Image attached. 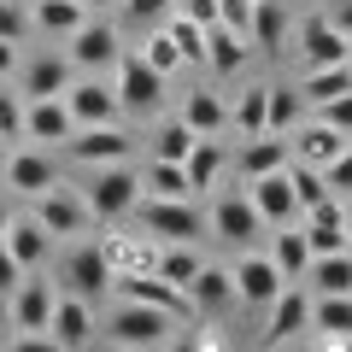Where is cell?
<instances>
[{
  "mask_svg": "<svg viewBox=\"0 0 352 352\" xmlns=\"http://www.w3.org/2000/svg\"><path fill=\"white\" fill-rule=\"evenodd\" d=\"M176 323H182V317L159 311V305H141V300H118V311L106 317L100 329H106V340H112V346L135 352V346H164Z\"/></svg>",
  "mask_w": 352,
  "mask_h": 352,
  "instance_id": "6da1fadb",
  "label": "cell"
},
{
  "mask_svg": "<svg viewBox=\"0 0 352 352\" xmlns=\"http://www.w3.org/2000/svg\"><path fill=\"white\" fill-rule=\"evenodd\" d=\"M88 200V212L94 217H129L135 212V200H141V170H129V159H118V164H94V188L82 194Z\"/></svg>",
  "mask_w": 352,
  "mask_h": 352,
  "instance_id": "7a4b0ae2",
  "label": "cell"
},
{
  "mask_svg": "<svg viewBox=\"0 0 352 352\" xmlns=\"http://www.w3.org/2000/svg\"><path fill=\"white\" fill-rule=\"evenodd\" d=\"M112 71H118V88H112V94H118V112H135V118H141V112H159V100H164V76L153 71L141 53H118Z\"/></svg>",
  "mask_w": 352,
  "mask_h": 352,
  "instance_id": "3957f363",
  "label": "cell"
},
{
  "mask_svg": "<svg viewBox=\"0 0 352 352\" xmlns=\"http://www.w3.org/2000/svg\"><path fill=\"white\" fill-rule=\"evenodd\" d=\"M135 217L153 241H194L206 229V217L194 212L188 200H159V194H141L135 200Z\"/></svg>",
  "mask_w": 352,
  "mask_h": 352,
  "instance_id": "277c9868",
  "label": "cell"
},
{
  "mask_svg": "<svg viewBox=\"0 0 352 352\" xmlns=\"http://www.w3.org/2000/svg\"><path fill=\"white\" fill-rule=\"evenodd\" d=\"M129 153H135V135L118 129V118L112 124H82L65 141V159H76V164H118V159H129Z\"/></svg>",
  "mask_w": 352,
  "mask_h": 352,
  "instance_id": "5b68a950",
  "label": "cell"
},
{
  "mask_svg": "<svg viewBox=\"0 0 352 352\" xmlns=\"http://www.w3.org/2000/svg\"><path fill=\"white\" fill-rule=\"evenodd\" d=\"M30 217H36V223L47 229L53 241H59V235H88V223H94V212H88V200H82V194H71L65 182H53V188H41V194H36V212H30Z\"/></svg>",
  "mask_w": 352,
  "mask_h": 352,
  "instance_id": "8992f818",
  "label": "cell"
},
{
  "mask_svg": "<svg viewBox=\"0 0 352 352\" xmlns=\"http://www.w3.org/2000/svg\"><path fill=\"white\" fill-rule=\"evenodd\" d=\"M59 282H65V294L100 300V294L112 288V264H106L100 241H76V247L65 252V264H59Z\"/></svg>",
  "mask_w": 352,
  "mask_h": 352,
  "instance_id": "52a82bcc",
  "label": "cell"
},
{
  "mask_svg": "<svg viewBox=\"0 0 352 352\" xmlns=\"http://www.w3.org/2000/svg\"><path fill=\"white\" fill-rule=\"evenodd\" d=\"M94 300H82V294H59L53 300V317H47V340L53 346H65V352H82V346H94Z\"/></svg>",
  "mask_w": 352,
  "mask_h": 352,
  "instance_id": "ba28073f",
  "label": "cell"
},
{
  "mask_svg": "<svg viewBox=\"0 0 352 352\" xmlns=\"http://www.w3.org/2000/svg\"><path fill=\"white\" fill-rule=\"evenodd\" d=\"M65 41H71V53H65V59H71L76 71H88V76L112 71L118 53H124V47H118V30H112V24H88V18H82V24H76Z\"/></svg>",
  "mask_w": 352,
  "mask_h": 352,
  "instance_id": "9c48e42d",
  "label": "cell"
},
{
  "mask_svg": "<svg viewBox=\"0 0 352 352\" xmlns=\"http://www.w3.org/2000/svg\"><path fill=\"white\" fill-rule=\"evenodd\" d=\"M76 129L71 106H65V94H36V100L24 106V141H41V147H65Z\"/></svg>",
  "mask_w": 352,
  "mask_h": 352,
  "instance_id": "30bf717a",
  "label": "cell"
},
{
  "mask_svg": "<svg viewBox=\"0 0 352 352\" xmlns=\"http://www.w3.org/2000/svg\"><path fill=\"white\" fill-rule=\"evenodd\" d=\"M12 300V329H30V335H47V317H53V300H59V288H53L47 276H18V288L6 294Z\"/></svg>",
  "mask_w": 352,
  "mask_h": 352,
  "instance_id": "8fae6325",
  "label": "cell"
},
{
  "mask_svg": "<svg viewBox=\"0 0 352 352\" xmlns=\"http://www.w3.org/2000/svg\"><path fill=\"white\" fill-rule=\"evenodd\" d=\"M229 282H235V300L241 305H270L282 294V270L270 264V252H247V258L229 270Z\"/></svg>",
  "mask_w": 352,
  "mask_h": 352,
  "instance_id": "7c38bea8",
  "label": "cell"
},
{
  "mask_svg": "<svg viewBox=\"0 0 352 352\" xmlns=\"http://www.w3.org/2000/svg\"><path fill=\"white\" fill-rule=\"evenodd\" d=\"M264 311H270L264 340H270V346H282V340H294L300 329H311V294H305L300 282H282V294L264 305Z\"/></svg>",
  "mask_w": 352,
  "mask_h": 352,
  "instance_id": "4fadbf2b",
  "label": "cell"
},
{
  "mask_svg": "<svg viewBox=\"0 0 352 352\" xmlns=\"http://www.w3.org/2000/svg\"><path fill=\"white\" fill-rule=\"evenodd\" d=\"M352 53V36H340L335 24H329V12L305 18L300 24V65L305 71H317V65H340Z\"/></svg>",
  "mask_w": 352,
  "mask_h": 352,
  "instance_id": "5bb4252c",
  "label": "cell"
},
{
  "mask_svg": "<svg viewBox=\"0 0 352 352\" xmlns=\"http://www.w3.org/2000/svg\"><path fill=\"white\" fill-rule=\"evenodd\" d=\"M346 141H352V135H340V129L323 124V118H317V124H294V129H288V159H300V164H311V170H323V164L335 159Z\"/></svg>",
  "mask_w": 352,
  "mask_h": 352,
  "instance_id": "9a60e30c",
  "label": "cell"
},
{
  "mask_svg": "<svg viewBox=\"0 0 352 352\" xmlns=\"http://www.w3.org/2000/svg\"><path fill=\"white\" fill-rule=\"evenodd\" d=\"M247 200H252V212H258L264 223H288V217L300 212V200H294V182H288V164H282V170H264V176H252Z\"/></svg>",
  "mask_w": 352,
  "mask_h": 352,
  "instance_id": "2e32d148",
  "label": "cell"
},
{
  "mask_svg": "<svg viewBox=\"0 0 352 352\" xmlns=\"http://www.w3.org/2000/svg\"><path fill=\"white\" fill-rule=\"evenodd\" d=\"M206 223H212L223 241H235V247H247V241H258V235H264V217L252 212L247 194H223V200L212 206V217H206Z\"/></svg>",
  "mask_w": 352,
  "mask_h": 352,
  "instance_id": "e0dca14e",
  "label": "cell"
},
{
  "mask_svg": "<svg viewBox=\"0 0 352 352\" xmlns=\"http://www.w3.org/2000/svg\"><path fill=\"white\" fill-rule=\"evenodd\" d=\"M0 170H6V188H12V194H24V200H36L41 188H53V182H59V176H53V159H47L41 147L6 153V164H0Z\"/></svg>",
  "mask_w": 352,
  "mask_h": 352,
  "instance_id": "ac0fdd59",
  "label": "cell"
},
{
  "mask_svg": "<svg viewBox=\"0 0 352 352\" xmlns=\"http://www.w3.org/2000/svg\"><path fill=\"white\" fill-rule=\"evenodd\" d=\"M65 106H71L76 129H82V124H112V118H118V94L100 82V76H82V82H71V88H65Z\"/></svg>",
  "mask_w": 352,
  "mask_h": 352,
  "instance_id": "d6986e66",
  "label": "cell"
},
{
  "mask_svg": "<svg viewBox=\"0 0 352 352\" xmlns=\"http://www.w3.org/2000/svg\"><path fill=\"white\" fill-rule=\"evenodd\" d=\"M311 329H323L317 346H346L352 340V294H317L311 300Z\"/></svg>",
  "mask_w": 352,
  "mask_h": 352,
  "instance_id": "ffe728a7",
  "label": "cell"
},
{
  "mask_svg": "<svg viewBox=\"0 0 352 352\" xmlns=\"http://www.w3.org/2000/svg\"><path fill=\"white\" fill-rule=\"evenodd\" d=\"M0 241H6V252H12L24 270H41V264H47V247H53V235L36 223V217H12Z\"/></svg>",
  "mask_w": 352,
  "mask_h": 352,
  "instance_id": "44dd1931",
  "label": "cell"
},
{
  "mask_svg": "<svg viewBox=\"0 0 352 352\" xmlns=\"http://www.w3.org/2000/svg\"><path fill=\"white\" fill-rule=\"evenodd\" d=\"M188 305L194 311H229L235 305V282H229V270H217V264H200L194 270V282H188Z\"/></svg>",
  "mask_w": 352,
  "mask_h": 352,
  "instance_id": "7402d4cb",
  "label": "cell"
},
{
  "mask_svg": "<svg viewBox=\"0 0 352 352\" xmlns=\"http://www.w3.org/2000/svg\"><path fill=\"white\" fill-rule=\"evenodd\" d=\"M100 252L112 270H153L159 264V241L153 235H100Z\"/></svg>",
  "mask_w": 352,
  "mask_h": 352,
  "instance_id": "603a6c76",
  "label": "cell"
},
{
  "mask_svg": "<svg viewBox=\"0 0 352 352\" xmlns=\"http://www.w3.org/2000/svg\"><path fill=\"white\" fill-rule=\"evenodd\" d=\"M71 76H76L71 59H59V53H41V59L24 65V94H30V100H36V94H65V88H71Z\"/></svg>",
  "mask_w": 352,
  "mask_h": 352,
  "instance_id": "cb8c5ba5",
  "label": "cell"
},
{
  "mask_svg": "<svg viewBox=\"0 0 352 352\" xmlns=\"http://www.w3.org/2000/svg\"><path fill=\"white\" fill-rule=\"evenodd\" d=\"M305 282H311L317 294H352V252H317L311 264H305Z\"/></svg>",
  "mask_w": 352,
  "mask_h": 352,
  "instance_id": "d4e9b609",
  "label": "cell"
},
{
  "mask_svg": "<svg viewBox=\"0 0 352 352\" xmlns=\"http://www.w3.org/2000/svg\"><path fill=\"white\" fill-rule=\"evenodd\" d=\"M282 36H288V6L282 0H252V30L247 41L264 53H282Z\"/></svg>",
  "mask_w": 352,
  "mask_h": 352,
  "instance_id": "484cf974",
  "label": "cell"
},
{
  "mask_svg": "<svg viewBox=\"0 0 352 352\" xmlns=\"http://www.w3.org/2000/svg\"><path fill=\"white\" fill-rule=\"evenodd\" d=\"M206 65H212L217 76H235L241 65H247V36H235L229 24H212L206 30Z\"/></svg>",
  "mask_w": 352,
  "mask_h": 352,
  "instance_id": "4316f807",
  "label": "cell"
},
{
  "mask_svg": "<svg viewBox=\"0 0 352 352\" xmlns=\"http://www.w3.org/2000/svg\"><path fill=\"white\" fill-rule=\"evenodd\" d=\"M200 264H206V258L194 252V241H164V247H159V264H153V270H159L170 288L188 294V282H194V270H200Z\"/></svg>",
  "mask_w": 352,
  "mask_h": 352,
  "instance_id": "83f0119b",
  "label": "cell"
},
{
  "mask_svg": "<svg viewBox=\"0 0 352 352\" xmlns=\"http://www.w3.org/2000/svg\"><path fill=\"white\" fill-rule=\"evenodd\" d=\"M82 18H88L82 0H36V12H30V30H41V36H71Z\"/></svg>",
  "mask_w": 352,
  "mask_h": 352,
  "instance_id": "f1b7e54d",
  "label": "cell"
},
{
  "mask_svg": "<svg viewBox=\"0 0 352 352\" xmlns=\"http://www.w3.org/2000/svg\"><path fill=\"white\" fill-rule=\"evenodd\" d=\"M182 124L194 129V135H217V129L229 124L223 100H217L212 88H188V100H182Z\"/></svg>",
  "mask_w": 352,
  "mask_h": 352,
  "instance_id": "f546056e",
  "label": "cell"
},
{
  "mask_svg": "<svg viewBox=\"0 0 352 352\" xmlns=\"http://www.w3.org/2000/svg\"><path fill=\"white\" fill-rule=\"evenodd\" d=\"M352 88V65L340 59V65H317V71H305V82H300V100L305 106H323V100H335V94H346Z\"/></svg>",
  "mask_w": 352,
  "mask_h": 352,
  "instance_id": "4dcf8cb0",
  "label": "cell"
},
{
  "mask_svg": "<svg viewBox=\"0 0 352 352\" xmlns=\"http://www.w3.org/2000/svg\"><path fill=\"white\" fill-rule=\"evenodd\" d=\"M182 170H188V188L206 194V188L217 182V170H223V147H217L212 135H194V147H188V159H182Z\"/></svg>",
  "mask_w": 352,
  "mask_h": 352,
  "instance_id": "1f68e13d",
  "label": "cell"
},
{
  "mask_svg": "<svg viewBox=\"0 0 352 352\" xmlns=\"http://www.w3.org/2000/svg\"><path fill=\"white\" fill-rule=\"evenodd\" d=\"M270 264L282 270V282H305V264H311V247H305L300 229H282L276 241H270Z\"/></svg>",
  "mask_w": 352,
  "mask_h": 352,
  "instance_id": "d6a6232c",
  "label": "cell"
},
{
  "mask_svg": "<svg viewBox=\"0 0 352 352\" xmlns=\"http://www.w3.org/2000/svg\"><path fill=\"white\" fill-rule=\"evenodd\" d=\"M300 112H305V100L294 88H270V94H264V135H288V129L300 124Z\"/></svg>",
  "mask_w": 352,
  "mask_h": 352,
  "instance_id": "836d02e7",
  "label": "cell"
},
{
  "mask_svg": "<svg viewBox=\"0 0 352 352\" xmlns=\"http://www.w3.org/2000/svg\"><path fill=\"white\" fill-rule=\"evenodd\" d=\"M141 182H147V194H159V200H194L188 170H182V164H170V159H153Z\"/></svg>",
  "mask_w": 352,
  "mask_h": 352,
  "instance_id": "e575fe53",
  "label": "cell"
},
{
  "mask_svg": "<svg viewBox=\"0 0 352 352\" xmlns=\"http://www.w3.org/2000/svg\"><path fill=\"white\" fill-rule=\"evenodd\" d=\"M288 164V141H270V135H252V147L241 153V170L264 176V170H282Z\"/></svg>",
  "mask_w": 352,
  "mask_h": 352,
  "instance_id": "d590c367",
  "label": "cell"
},
{
  "mask_svg": "<svg viewBox=\"0 0 352 352\" xmlns=\"http://www.w3.org/2000/svg\"><path fill=\"white\" fill-rule=\"evenodd\" d=\"M164 36L176 41V53H182V65H206V30L194 24V18H182V12H176L170 24H164Z\"/></svg>",
  "mask_w": 352,
  "mask_h": 352,
  "instance_id": "8d00e7d4",
  "label": "cell"
},
{
  "mask_svg": "<svg viewBox=\"0 0 352 352\" xmlns=\"http://www.w3.org/2000/svg\"><path fill=\"white\" fill-rule=\"evenodd\" d=\"M264 94H270V82L241 88V100H235V129L241 135H264Z\"/></svg>",
  "mask_w": 352,
  "mask_h": 352,
  "instance_id": "74e56055",
  "label": "cell"
},
{
  "mask_svg": "<svg viewBox=\"0 0 352 352\" xmlns=\"http://www.w3.org/2000/svg\"><path fill=\"white\" fill-rule=\"evenodd\" d=\"M188 147H194V129L176 118V124H164L159 135H153V159H170V164H182L188 159Z\"/></svg>",
  "mask_w": 352,
  "mask_h": 352,
  "instance_id": "f35d334b",
  "label": "cell"
},
{
  "mask_svg": "<svg viewBox=\"0 0 352 352\" xmlns=\"http://www.w3.org/2000/svg\"><path fill=\"white\" fill-rule=\"evenodd\" d=\"M288 182H294V200H300V212H305V206H311V200H323V170H311V164H300V159H288Z\"/></svg>",
  "mask_w": 352,
  "mask_h": 352,
  "instance_id": "ab89813d",
  "label": "cell"
},
{
  "mask_svg": "<svg viewBox=\"0 0 352 352\" xmlns=\"http://www.w3.org/2000/svg\"><path fill=\"white\" fill-rule=\"evenodd\" d=\"M0 141H24V94L0 88Z\"/></svg>",
  "mask_w": 352,
  "mask_h": 352,
  "instance_id": "60d3db41",
  "label": "cell"
},
{
  "mask_svg": "<svg viewBox=\"0 0 352 352\" xmlns=\"http://www.w3.org/2000/svg\"><path fill=\"white\" fill-rule=\"evenodd\" d=\"M141 59H147V65H153L159 76H170L176 65H182V53H176V41L164 36V30H159V36H147V47H141Z\"/></svg>",
  "mask_w": 352,
  "mask_h": 352,
  "instance_id": "b9f144b4",
  "label": "cell"
},
{
  "mask_svg": "<svg viewBox=\"0 0 352 352\" xmlns=\"http://www.w3.org/2000/svg\"><path fill=\"white\" fill-rule=\"evenodd\" d=\"M323 188H329V194H352V141L323 164Z\"/></svg>",
  "mask_w": 352,
  "mask_h": 352,
  "instance_id": "7bdbcfd3",
  "label": "cell"
},
{
  "mask_svg": "<svg viewBox=\"0 0 352 352\" xmlns=\"http://www.w3.org/2000/svg\"><path fill=\"white\" fill-rule=\"evenodd\" d=\"M0 36H6V41H24V36H30L24 0H0Z\"/></svg>",
  "mask_w": 352,
  "mask_h": 352,
  "instance_id": "ee69618b",
  "label": "cell"
},
{
  "mask_svg": "<svg viewBox=\"0 0 352 352\" xmlns=\"http://www.w3.org/2000/svg\"><path fill=\"white\" fill-rule=\"evenodd\" d=\"M317 118L335 124L340 135H352V88H346V94H335V100H323V106H317Z\"/></svg>",
  "mask_w": 352,
  "mask_h": 352,
  "instance_id": "f6af8a7d",
  "label": "cell"
},
{
  "mask_svg": "<svg viewBox=\"0 0 352 352\" xmlns=\"http://www.w3.org/2000/svg\"><path fill=\"white\" fill-rule=\"evenodd\" d=\"M124 6H129V18H135V24H159L176 0H124Z\"/></svg>",
  "mask_w": 352,
  "mask_h": 352,
  "instance_id": "bcb514c9",
  "label": "cell"
},
{
  "mask_svg": "<svg viewBox=\"0 0 352 352\" xmlns=\"http://www.w3.org/2000/svg\"><path fill=\"white\" fill-rule=\"evenodd\" d=\"M176 12L194 18L200 30H212V24H217V0H176Z\"/></svg>",
  "mask_w": 352,
  "mask_h": 352,
  "instance_id": "7dc6e473",
  "label": "cell"
},
{
  "mask_svg": "<svg viewBox=\"0 0 352 352\" xmlns=\"http://www.w3.org/2000/svg\"><path fill=\"white\" fill-rule=\"evenodd\" d=\"M18 276H24V264H18L12 252H6V241H0V300H6V294L18 288Z\"/></svg>",
  "mask_w": 352,
  "mask_h": 352,
  "instance_id": "c3c4849f",
  "label": "cell"
},
{
  "mask_svg": "<svg viewBox=\"0 0 352 352\" xmlns=\"http://www.w3.org/2000/svg\"><path fill=\"white\" fill-rule=\"evenodd\" d=\"M329 24H335L340 36H352V0H335V12H329Z\"/></svg>",
  "mask_w": 352,
  "mask_h": 352,
  "instance_id": "681fc988",
  "label": "cell"
},
{
  "mask_svg": "<svg viewBox=\"0 0 352 352\" xmlns=\"http://www.w3.org/2000/svg\"><path fill=\"white\" fill-rule=\"evenodd\" d=\"M12 71H18V41L0 36V76H12Z\"/></svg>",
  "mask_w": 352,
  "mask_h": 352,
  "instance_id": "f907efd6",
  "label": "cell"
},
{
  "mask_svg": "<svg viewBox=\"0 0 352 352\" xmlns=\"http://www.w3.org/2000/svg\"><path fill=\"white\" fill-rule=\"evenodd\" d=\"M6 223H12V206H6V200H0V235H6Z\"/></svg>",
  "mask_w": 352,
  "mask_h": 352,
  "instance_id": "816d5d0a",
  "label": "cell"
},
{
  "mask_svg": "<svg viewBox=\"0 0 352 352\" xmlns=\"http://www.w3.org/2000/svg\"><path fill=\"white\" fill-rule=\"evenodd\" d=\"M82 6H88V12H100V6H112V0H82Z\"/></svg>",
  "mask_w": 352,
  "mask_h": 352,
  "instance_id": "f5cc1de1",
  "label": "cell"
},
{
  "mask_svg": "<svg viewBox=\"0 0 352 352\" xmlns=\"http://www.w3.org/2000/svg\"><path fill=\"white\" fill-rule=\"evenodd\" d=\"M0 346H6V311H0Z\"/></svg>",
  "mask_w": 352,
  "mask_h": 352,
  "instance_id": "db71d44e",
  "label": "cell"
},
{
  "mask_svg": "<svg viewBox=\"0 0 352 352\" xmlns=\"http://www.w3.org/2000/svg\"><path fill=\"white\" fill-rule=\"evenodd\" d=\"M346 252H352V217H346Z\"/></svg>",
  "mask_w": 352,
  "mask_h": 352,
  "instance_id": "11a10c76",
  "label": "cell"
},
{
  "mask_svg": "<svg viewBox=\"0 0 352 352\" xmlns=\"http://www.w3.org/2000/svg\"><path fill=\"white\" fill-rule=\"evenodd\" d=\"M0 164H6V141H0Z\"/></svg>",
  "mask_w": 352,
  "mask_h": 352,
  "instance_id": "9f6ffc18",
  "label": "cell"
},
{
  "mask_svg": "<svg viewBox=\"0 0 352 352\" xmlns=\"http://www.w3.org/2000/svg\"><path fill=\"white\" fill-rule=\"evenodd\" d=\"M346 65H352V53H346Z\"/></svg>",
  "mask_w": 352,
  "mask_h": 352,
  "instance_id": "6f0895ef",
  "label": "cell"
}]
</instances>
